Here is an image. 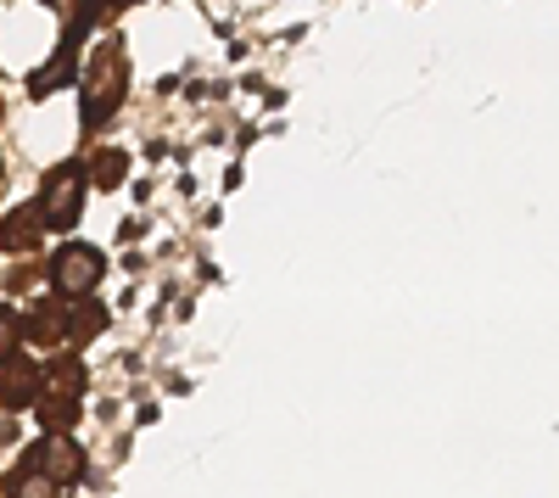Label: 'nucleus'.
Instances as JSON below:
<instances>
[{
    "mask_svg": "<svg viewBox=\"0 0 559 498\" xmlns=\"http://www.w3.org/2000/svg\"><path fill=\"white\" fill-rule=\"evenodd\" d=\"M102 275H107V258H102V247H90V241H73V247H62V252L51 258V286H57L68 303L90 297Z\"/></svg>",
    "mask_w": 559,
    "mask_h": 498,
    "instance_id": "1",
    "label": "nucleus"
},
{
    "mask_svg": "<svg viewBox=\"0 0 559 498\" xmlns=\"http://www.w3.org/2000/svg\"><path fill=\"white\" fill-rule=\"evenodd\" d=\"M34 208L45 218V230H68V224H79V213H84V174L79 168H51Z\"/></svg>",
    "mask_w": 559,
    "mask_h": 498,
    "instance_id": "2",
    "label": "nucleus"
},
{
    "mask_svg": "<svg viewBox=\"0 0 559 498\" xmlns=\"http://www.w3.org/2000/svg\"><path fill=\"white\" fill-rule=\"evenodd\" d=\"M123 84H129V73H123L118 51H102L96 62H90V73H84V123H102L123 102Z\"/></svg>",
    "mask_w": 559,
    "mask_h": 498,
    "instance_id": "3",
    "label": "nucleus"
},
{
    "mask_svg": "<svg viewBox=\"0 0 559 498\" xmlns=\"http://www.w3.org/2000/svg\"><path fill=\"white\" fill-rule=\"evenodd\" d=\"M28 471H39V476H51L57 487H73L79 476H84V448L68 437V431H51L34 454H28Z\"/></svg>",
    "mask_w": 559,
    "mask_h": 498,
    "instance_id": "4",
    "label": "nucleus"
},
{
    "mask_svg": "<svg viewBox=\"0 0 559 498\" xmlns=\"http://www.w3.org/2000/svg\"><path fill=\"white\" fill-rule=\"evenodd\" d=\"M39 392H45V376H39V365H28V358H7L0 365V410H28V403H39Z\"/></svg>",
    "mask_w": 559,
    "mask_h": 498,
    "instance_id": "5",
    "label": "nucleus"
},
{
    "mask_svg": "<svg viewBox=\"0 0 559 498\" xmlns=\"http://www.w3.org/2000/svg\"><path fill=\"white\" fill-rule=\"evenodd\" d=\"M39 230H45V218H39V208H17L12 218H7V230H0V252H28L34 241H39Z\"/></svg>",
    "mask_w": 559,
    "mask_h": 498,
    "instance_id": "6",
    "label": "nucleus"
},
{
    "mask_svg": "<svg viewBox=\"0 0 559 498\" xmlns=\"http://www.w3.org/2000/svg\"><path fill=\"white\" fill-rule=\"evenodd\" d=\"M102 320H107V313H102L96 303H84V297H79V308L68 303V320H62V342H68V347H79V342H90V336H96V331H102Z\"/></svg>",
    "mask_w": 559,
    "mask_h": 498,
    "instance_id": "7",
    "label": "nucleus"
},
{
    "mask_svg": "<svg viewBox=\"0 0 559 498\" xmlns=\"http://www.w3.org/2000/svg\"><path fill=\"white\" fill-rule=\"evenodd\" d=\"M39 420H45V431H68L73 420H79V398L73 392H39Z\"/></svg>",
    "mask_w": 559,
    "mask_h": 498,
    "instance_id": "8",
    "label": "nucleus"
},
{
    "mask_svg": "<svg viewBox=\"0 0 559 498\" xmlns=\"http://www.w3.org/2000/svg\"><path fill=\"white\" fill-rule=\"evenodd\" d=\"M45 376V392H84V365L79 358H51V370H39Z\"/></svg>",
    "mask_w": 559,
    "mask_h": 498,
    "instance_id": "9",
    "label": "nucleus"
},
{
    "mask_svg": "<svg viewBox=\"0 0 559 498\" xmlns=\"http://www.w3.org/2000/svg\"><path fill=\"white\" fill-rule=\"evenodd\" d=\"M7 487H12V498H62V487H57L51 476H39V471H28V465H23Z\"/></svg>",
    "mask_w": 559,
    "mask_h": 498,
    "instance_id": "10",
    "label": "nucleus"
},
{
    "mask_svg": "<svg viewBox=\"0 0 559 498\" xmlns=\"http://www.w3.org/2000/svg\"><path fill=\"white\" fill-rule=\"evenodd\" d=\"M17 342H23V320H17V308L0 303V365L17 353Z\"/></svg>",
    "mask_w": 559,
    "mask_h": 498,
    "instance_id": "11",
    "label": "nucleus"
},
{
    "mask_svg": "<svg viewBox=\"0 0 559 498\" xmlns=\"http://www.w3.org/2000/svg\"><path fill=\"white\" fill-rule=\"evenodd\" d=\"M123 174H129V157H123V152H102V157H96V186L112 191V186H123Z\"/></svg>",
    "mask_w": 559,
    "mask_h": 498,
    "instance_id": "12",
    "label": "nucleus"
}]
</instances>
